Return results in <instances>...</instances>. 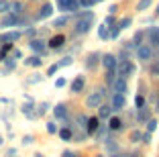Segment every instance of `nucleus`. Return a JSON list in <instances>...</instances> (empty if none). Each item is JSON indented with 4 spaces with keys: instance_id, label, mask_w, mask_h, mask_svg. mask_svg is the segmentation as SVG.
Here are the masks:
<instances>
[{
    "instance_id": "nucleus-1",
    "label": "nucleus",
    "mask_w": 159,
    "mask_h": 157,
    "mask_svg": "<svg viewBox=\"0 0 159 157\" xmlns=\"http://www.w3.org/2000/svg\"><path fill=\"white\" fill-rule=\"evenodd\" d=\"M92 16H94V14H92V12H88L82 21H78V25H75V33H86V31H90V23H92Z\"/></svg>"
},
{
    "instance_id": "nucleus-2",
    "label": "nucleus",
    "mask_w": 159,
    "mask_h": 157,
    "mask_svg": "<svg viewBox=\"0 0 159 157\" xmlns=\"http://www.w3.org/2000/svg\"><path fill=\"white\" fill-rule=\"evenodd\" d=\"M57 4H59L61 10H67V12H75L80 6L78 0H57Z\"/></svg>"
},
{
    "instance_id": "nucleus-3",
    "label": "nucleus",
    "mask_w": 159,
    "mask_h": 157,
    "mask_svg": "<svg viewBox=\"0 0 159 157\" xmlns=\"http://www.w3.org/2000/svg\"><path fill=\"white\" fill-rule=\"evenodd\" d=\"M118 72H120V78H126V76H131L133 72H135V65H133L131 61L122 59V63L118 65Z\"/></svg>"
},
{
    "instance_id": "nucleus-4",
    "label": "nucleus",
    "mask_w": 159,
    "mask_h": 157,
    "mask_svg": "<svg viewBox=\"0 0 159 157\" xmlns=\"http://www.w3.org/2000/svg\"><path fill=\"white\" fill-rule=\"evenodd\" d=\"M102 90L100 92H94V94H90L88 96V100H86V104H88L90 108H94V106H100V102H102Z\"/></svg>"
},
{
    "instance_id": "nucleus-5",
    "label": "nucleus",
    "mask_w": 159,
    "mask_h": 157,
    "mask_svg": "<svg viewBox=\"0 0 159 157\" xmlns=\"http://www.w3.org/2000/svg\"><path fill=\"white\" fill-rule=\"evenodd\" d=\"M125 108V94H114L112 98V110H122Z\"/></svg>"
},
{
    "instance_id": "nucleus-6",
    "label": "nucleus",
    "mask_w": 159,
    "mask_h": 157,
    "mask_svg": "<svg viewBox=\"0 0 159 157\" xmlns=\"http://www.w3.org/2000/svg\"><path fill=\"white\" fill-rule=\"evenodd\" d=\"M137 55H139V59H143V61L151 59V47H147V45H141L139 49H137Z\"/></svg>"
},
{
    "instance_id": "nucleus-7",
    "label": "nucleus",
    "mask_w": 159,
    "mask_h": 157,
    "mask_svg": "<svg viewBox=\"0 0 159 157\" xmlns=\"http://www.w3.org/2000/svg\"><path fill=\"white\" fill-rule=\"evenodd\" d=\"M102 63H104V67H106L108 72H110V69L116 67V57H114V55H104Z\"/></svg>"
},
{
    "instance_id": "nucleus-8",
    "label": "nucleus",
    "mask_w": 159,
    "mask_h": 157,
    "mask_svg": "<svg viewBox=\"0 0 159 157\" xmlns=\"http://www.w3.org/2000/svg\"><path fill=\"white\" fill-rule=\"evenodd\" d=\"M84 86H86V84H84V78H75L74 82H71V92H75V94L82 92V90H84Z\"/></svg>"
},
{
    "instance_id": "nucleus-9",
    "label": "nucleus",
    "mask_w": 159,
    "mask_h": 157,
    "mask_svg": "<svg viewBox=\"0 0 159 157\" xmlns=\"http://www.w3.org/2000/svg\"><path fill=\"white\" fill-rule=\"evenodd\" d=\"M20 19H16V14H10V16H4L2 19V27H12V25H19Z\"/></svg>"
},
{
    "instance_id": "nucleus-10",
    "label": "nucleus",
    "mask_w": 159,
    "mask_h": 157,
    "mask_svg": "<svg viewBox=\"0 0 159 157\" xmlns=\"http://www.w3.org/2000/svg\"><path fill=\"white\" fill-rule=\"evenodd\" d=\"M125 90H126V82L122 78H118L116 82H114V92H116V94H122Z\"/></svg>"
},
{
    "instance_id": "nucleus-11",
    "label": "nucleus",
    "mask_w": 159,
    "mask_h": 157,
    "mask_svg": "<svg viewBox=\"0 0 159 157\" xmlns=\"http://www.w3.org/2000/svg\"><path fill=\"white\" fill-rule=\"evenodd\" d=\"M20 37V33H6V35H0V43L4 41H16Z\"/></svg>"
},
{
    "instance_id": "nucleus-12",
    "label": "nucleus",
    "mask_w": 159,
    "mask_h": 157,
    "mask_svg": "<svg viewBox=\"0 0 159 157\" xmlns=\"http://www.w3.org/2000/svg\"><path fill=\"white\" fill-rule=\"evenodd\" d=\"M53 112H55V116H57V118H67V108L63 106V104L55 106V110H53Z\"/></svg>"
},
{
    "instance_id": "nucleus-13",
    "label": "nucleus",
    "mask_w": 159,
    "mask_h": 157,
    "mask_svg": "<svg viewBox=\"0 0 159 157\" xmlns=\"http://www.w3.org/2000/svg\"><path fill=\"white\" fill-rule=\"evenodd\" d=\"M63 41H66V37H63V35H57V37H53L51 41H49V47H61Z\"/></svg>"
},
{
    "instance_id": "nucleus-14",
    "label": "nucleus",
    "mask_w": 159,
    "mask_h": 157,
    "mask_svg": "<svg viewBox=\"0 0 159 157\" xmlns=\"http://www.w3.org/2000/svg\"><path fill=\"white\" fill-rule=\"evenodd\" d=\"M51 12H53V6H51V4H45V6L41 8V12H39V19H47Z\"/></svg>"
},
{
    "instance_id": "nucleus-15",
    "label": "nucleus",
    "mask_w": 159,
    "mask_h": 157,
    "mask_svg": "<svg viewBox=\"0 0 159 157\" xmlns=\"http://www.w3.org/2000/svg\"><path fill=\"white\" fill-rule=\"evenodd\" d=\"M110 112H112V106H100V118H108L110 116Z\"/></svg>"
},
{
    "instance_id": "nucleus-16",
    "label": "nucleus",
    "mask_w": 159,
    "mask_h": 157,
    "mask_svg": "<svg viewBox=\"0 0 159 157\" xmlns=\"http://www.w3.org/2000/svg\"><path fill=\"white\" fill-rule=\"evenodd\" d=\"M98 129V118H90L88 120V133H96Z\"/></svg>"
},
{
    "instance_id": "nucleus-17",
    "label": "nucleus",
    "mask_w": 159,
    "mask_h": 157,
    "mask_svg": "<svg viewBox=\"0 0 159 157\" xmlns=\"http://www.w3.org/2000/svg\"><path fill=\"white\" fill-rule=\"evenodd\" d=\"M122 127V122H120V118H116V116H112V118H110V129H120Z\"/></svg>"
},
{
    "instance_id": "nucleus-18",
    "label": "nucleus",
    "mask_w": 159,
    "mask_h": 157,
    "mask_svg": "<svg viewBox=\"0 0 159 157\" xmlns=\"http://www.w3.org/2000/svg\"><path fill=\"white\" fill-rule=\"evenodd\" d=\"M108 35H110V33H108L106 25H102V27L98 29V37H100V39H108Z\"/></svg>"
},
{
    "instance_id": "nucleus-19",
    "label": "nucleus",
    "mask_w": 159,
    "mask_h": 157,
    "mask_svg": "<svg viewBox=\"0 0 159 157\" xmlns=\"http://www.w3.org/2000/svg\"><path fill=\"white\" fill-rule=\"evenodd\" d=\"M59 137L63 139V141H70V139H71V131L70 129H61L59 131Z\"/></svg>"
},
{
    "instance_id": "nucleus-20",
    "label": "nucleus",
    "mask_w": 159,
    "mask_h": 157,
    "mask_svg": "<svg viewBox=\"0 0 159 157\" xmlns=\"http://www.w3.org/2000/svg\"><path fill=\"white\" fill-rule=\"evenodd\" d=\"M31 47H33L35 51H43V49H45V45H43V41H31Z\"/></svg>"
},
{
    "instance_id": "nucleus-21",
    "label": "nucleus",
    "mask_w": 159,
    "mask_h": 157,
    "mask_svg": "<svg viewBox=\"0 0 159 157\" xmlns=\"http://www.w3.org/2000/svg\"><path fill=\"white\" fill-rule=\"evenodd\" d=\"M8 8H10L8 0H0V12H8Z\"/></svg>"
},
{
    "instance_id": "nucleus-22",
    "label": "nucleus",
    "mask_w": 159,
    "mask_h": 157,
    "mask_svg": "<svg viewBox=\"0 0 159 157\" xmlns=\"http://www.w3.org/2000/svg\"><path fill=\"white\" fill-rule=\"evenodd\" d=\"M151 43H153V45H159V29H155V31L151 33Z\"/></svg>"
},
{
    "instance_id": "nucleus-23",
    "label": "nucleus",
    "mask_w": 159,
    "mask_h": 157,
    "mask_svg": "<svg viewBox=\"0 0 159 157\" xmlns=\"http://www.w3.org/2000/svg\"><path fill=\"white\" fill-rule=\"evenodd\" d=\"M135 104H137V108H143V104H145V98H143V96H137V98H135Z\"/></svg>"
},
{
    "instance_id": "nucleus-24",
    "label": "nucleus",
    "mask_w": 159,
    "mask_h": 157,
    "mask_svg": "<svg viewBox=\"0 0 159 157\" xmlns=\"http://www.w3.org/2000/svg\"><path fill=\"white\" fill-rule=\"evenodd\" d=\"M155 129H157V120H149V125H147V131H149V133H153Z\"/></svg>"
},
{
    "instance_id": "nucleus-25",
    "label": "nucleus",
    "mask_w": 159,
    "mask_h": 157,
    "mask_svg": "<svg viewBox=\"0 0 159 157\" xmlns=\"http://www.w3.org/2000/svg\"><path fill=\"white\" fill-rule=\"evenodd\" d=\"M147 118H149V112H147L145 108H143V110L139 112V120H141V122H143V120H147Z\"/></svg>"
},
{
    "instance_id": "nucleus-26",
    "label": "nucleus",
    "mask_w": 159,
    "mask_h": 157,
    "mask_svg": "<svg viewBox=\"0 0 159 157\" xmlns=\"http://www.w3.org/2000/svg\"><path fill=\"white\" fill-rule=\"evenodd\" d=\"M67 21H70V19H67V16H61V19H57V21H55V23H53V25H55V27H61V25H66Z\"/></svg>"
},
{
    "instance_id": "nucleus-27",
    "label": "nucleus",
    "mask_w": 159,
    "mask_h": 157,
    "mask_svg": "<svg viewBox=\"0 0 159 157\" xmlns=\"http://www.w3.org/2000/svg\"><path fill=\"white\" fill-rule=\"evenodd\" d=\"M129 25H131V19H122L120 23H118V29H126Z\"/></svg>"
},
{
    "instance_id": "nucleus-28",
    "label": "nucleus",
    "mask_w": 159,
    "mask_h": 157,
    "mask_svg": "<svg viewBox=\"0 0 159 157\" xmlns=\"http://www.w3.org/2000/svg\"><path fill=\"white\" fill-rule=\"evenodd\" d=\"M10 8H14V14H19L20 8H23V4H20V2H14V4H10Z\"/></svg>"
},
{
    "instance_id": "nucleus-29",
    "label": "nucleus",
    "mask_w": 159,
    "mask_h": 157,
    "mask_svg": "<svg viewBox=\"0 0 159 157\" xmlns=\"http://www.w3.org/2000/svg\"><path fill=\"white\" fill-rule=\"evenodd\" d=\"M151 4V0H141L139 2V10H143V8H147V6Z\"/></svg>"
},
{
    "instance_id": "nucleus-30",
    "label": "nucleus",
    "mask_w": 159,
    "mask_h": 157,
    "mask_svg": "<svg viewBox=\"0 0 159 157\" xmlns=\"http://www.w3.org/2000/svg\"><path fill=\"white\" fill-rule=\"evenodd\" d=\"M27 63H31V65H39V63H41V59H39V57H31Z\"/></svg>"
},
{
    "instance_id": "nucleus-31",
    "label": "nucleus",
    "mask_w": 159,
    "mask_h": 157,
    "mask_svg": "<svg viewBox=\"0 0 159 157\" xmlns=\"http://www.w3.org/2000/svg\"><path fill=\"white\" fill-rule=\"evenodd\" d=\"M94 2H96V0H80V4H82V6H92Z\"/></svg>"
},
{
    "instance_id": "nucleus-32",
    "label": "nucleus",
    "mask_w": 159,
    "mask_h": 157,
    "mask_svg": "<svg viewBox=\"0 0 159 157\" xmlns=\"http://www.w3.org/2000/svg\"><path fill=\"white\" fill-rule=\"evenodd\" d=\"M70 63H71V59H70V57H66V59H63V61H59L57 65H59V67H63V65H70Z\"/></svg>"
},
{
    "instance_id": "nucleus-33",
    "label": "nucleus",
    "mask_w": 159,
    "mask_h": 157,
    "mask_svg": "<svg viewBox=\"0 0 159 157\" xmlns=\"http://www.w3.org/2000/svg\"><path fill=\"white\" fill-rule=\"evenodd\" d=\"M106 80H108V82H112V80H114V72H112V69L106 74Z\"/></svg>"
},
{
    "instance_id": "nucleus-34",
    "label": "nucleus",
    "mask_w": 159,
    "mask_h": 157,
    "mask_svg": "<svg viewBox=\"0 0 159 157\" xmlns=\"http://www.w3.org/2000/svg\"><path fill=\"white\" fill-rule=\"evenodd\" d=\"M57 69H59V65H51V67H49V76H51V74H55V72H57Z\"/></svg>"
},
{
    "instance_id": "nucleus-35",
    "label": "nucleus",
    "mask_w": 159,
    "mask_h": 157,
    "mask_svg": "<svg viewBox=\"0 0 159 157\" xmlns=\"http://www.w3.org/2000/svg\"><path fill=\"white\" fill-rule=\"evenodd\" d=\"M47 131H49V133H55V125H53V122H49V125H47Z\"/></svg>"
},
{
    "instance_id": "nucleus-36",
    "label": "nucleus",
    "mask_w": 159,
    "mask_h": 157,
    "mask_svg": "<svg viewBox=\"0 0 159 157\" xmlns=\"http://www.w3.org/2000/svg\"><path fill=\"white\" fill-rule=\"evenodd\" d=\"M139 137H141V135H139V133H137V131H135V133H133V135H131V139H133V141H139Z\"/></svg>"
},
{
    "instance_id": "nucleus-37",
    "label": "nucleus",
    "mask_w": 159,
    "mask_h": 157,
    "mask_svg": "<svg viewBox=\"0 0 159 157\" xmlns=\"http://www.w3.org/2000/svg\"><path fill=\"white\" fill-rule=\"evenodd\" d=\"M63 157H75V155H74L71 151H66V153H63Z\"/></svg>"
},
{
    "instance_id": "nucleus-38",
    "label": "nucleus",
    "mask_w": 159,
    "mask_h": 157,
    "mask_svg": "<svg viewBox=\"0 0 159 157\" xmlns=\"http://www.w3.org/2000/svg\"><path fill=\"white\" fill-rule=\"evenodd\" d=\"M157 16H159V6H157Z\"/></svg>"
},
{
    "instance_id": "nucleus-39",
    "label": "nucleus",
    "mask_w": 159,
    "mask_h": 157,
    "mask_svg": "<svg viewBox=\"0 0 159 157\" xmlns=\"http://www.w3.org/2000/svg\"><path fill=\"white\" fill-rule=\"evenodd\" d=\"M110 157H120V155H110Z\"/></svg>"
},
{
    "instance_id": "nucleus-40",
    "label": "nucleus",
    "mask_w": 159,
    "mask_h": 157,
    "mask_svg": "<svg viewBox=\"0 0 159 157\" xmlns=\"http://www.w3.org/2000/svg\"><path fill=\"white\" fill-rule=\"evenodd\" d=\"M157 106H159V102H157ZM157 110H159V108H157Z\"/></svg>"
},
{
    "instance_id": "nucleus-41",
    "label": "nucleus",
    "mask_w": 159,
    "mask_h": 157,
    "mask_svg": "<svg viewBox=\"0 0 159 157\" xmlns=\"http://www.w3.org/2000/svg\"><path fill=\"white\" fill-rule=\"evenodd\" d=\"M96 2H98V0H96Z\"/></svg>"
}]
</instances>
